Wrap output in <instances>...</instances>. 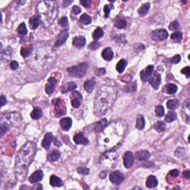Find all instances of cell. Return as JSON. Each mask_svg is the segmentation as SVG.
<instances>
[{"label": "cell", "instance_id": "obj_5", "mask_svg": "<svg viewBox=\"0 0 190 190\" xmlns=\"http://www.w3.org/2000/svg\"><path fill=\"white\" fill-rule=\"evenodd\" d=\"M57 3L56 1H41L37 7V11L40 17L41 23L49 26L54 22L57 16Z\"/></svg>", "mask_w": 190, "mask_h": 190}, {"label": "cell", "instance_id": "obj_7", "mask_svg": "<svg viewBox=\"0 0 190 190\" xmlns=\"http://www.w3.org/2000/svg\"><path fill=\"white\" fill-rule=\"evenodd\" d=\"M88 63H83L78 66H73V67L67 68V72L70 76L73 77L77 78H82L86 73L87 69H88Z\"/></svg>", "mask_w": 190, "mask_h": 190}, {"label": "cell", "instance_id": "obj_62", "mask_svg": "<svg viewBox=\"0 0 190 190\" xmlns=\"http://www.w3.org/2000/svg\"><path fill=\"white\" fill-rule=\"evenodd\" d=\"M184 176L185 178L186 179H189L190 177V172L189 171H186V172H184Z\"/></svg>", "mask_w": 190, "mask_h": 190}, {"label": "cell", "instance_id": "obj_6", "mask_svg": "<svg viewBox=\"0 0 190 190\" xmlns=\"http://www.w3.org/2000/svg\"><path fill=\"white\" fill-rule=\"evenodd\" d=\"M120 158V155L115 150L106 151L100 158V163L103 167L113 169L115 167Z\"/></svg>", "mask_w": 190, "mask_h": 190}, {"label": "cell", "instance_id": "obj_25", "mask_svg": "<svg viewBox=\"0 0 190 190\" xmlns=\"http://www.w3.org/2000/svg\"><path fill=\"white\" fill-rule=\"evenodd\" d=\"M107 125H108L107 120L105 119V118H104V119H102L101 120L98 121V122H97L95 124V128H94L95 131L97 133L100 132V131H102V130L106 127Z\"/></svg>", "mask_w": 190, "mask_h": 190}, {"label": "cell", "instance_id": "obj_31", "mask_svg": "<svg viewBox=\"0 0 190 190\" xmlns=\"http://www.w3.org/2000/svg\"><path fill=\"white\" fill-rule=\"evenodd\" d=\"M95 86V81L94 80H86L84 83V88L88 93H91L94 90Z\"/></svg>", "mask_w": 190, "mask_h": 190}, {"label": "cell", "instance_id": "obj_45", "mask_svg": "<svg viewBox=\"0 0 190 190\" xmlns=\"http://www.w3.org/2000/svg\"><path fill=\"white\" fill-rule=\"evenodd\" d=\"M17 32H18V34H20V36L26 35L27 33H28V30H27L26 25H25V23H23L20 24L18 29H17Z\"/></svg>", "mask_w": 190, "mask_h": 190}, {"label": "cell", "instance_id": "obj_8", "mask_svg": "<svg viewBox=\"0 0 190 190\" xmlns=\"http://www.w3.org/2000/svg\"><path fill=\"white\" fill-rule=\"evenodd\" d=\"M53 105L55 106V114L56 117H60L66 113V106L63 100L56 98L52 100Z\"/></svg>", "mask_w": 190, "mask_h": 190}, {"label": "cell", "instance_id": "obj_46", "mask_svg": "<svg viewBox=\"0 0 190 190\" xmlns=\"http://www.w3.org/2000/svg\"><path fill=\"white\" fill-rule=\"evenodd\" d=\"M11 50L10 48H8V49H5V51H2V52H1L2 59V60L8 61L9 60V59H8V57L7 56V55L11 56Z\"/></svg>", "mask_w": 190, "mask_h": 190}, {"label": "cell", "instance_id": "obj_17", "mask_svg": "<svg viewBox=\"0 0 190 190\" xmlns=\"http://www.w3.org/2000/svg\"><path fill=\"white\" fill-rule=\"evenodd\" d=\"M123 163H124L125 167L127 169L132 167L134 163V156L131 152H127L125 153L124 157H123Z\"/></svg>", "mask_w": 190, "mask_h": 190}, {"label": "cell", "instance_id": "obj_35", "mask_svg": "<svg viewBox=\"0 0 190 190\" xmlns=\"http://www.w3.org/2000/svg\"><path fill=\"white\" fill-rule=\"evenodd\" d=\"M114 25L117 28L122 29L126 28V25H127V23H126V21L124 19L120 18V17H117L115 20V21H114Z\"/></svg>", "mask_w": 190, "mask_h": 190}, {"label": "cell", "instance_id": "obj_43", "mask_svg": "<svg viewBox=\"0 0 190 190\" xmlns=\"http://www.w3.org/2000/svg\"><path fill=\"white\" fill-rule=\"evenodd\" d=\"M77 88V84L73 82H71V83H68L66 84V88H63L62 91L63 93H65V92H68V91H72Z\"/></svg>", "mask_w": 190, "mask_h": 190}, {"label": "cell", "instance_id": "obj_24", "mask_svg": "<svg viewBox=\"0 0 190 190\" xmlns=\"http://www.w3.org/2000/svg\"><path fill=\"white\" fill-rule=\"evenodd\" d=\"M135 157L139 161H145L150 157V153L148 151H145V150H142V151L136 152Z\"/></svg>", "mask_w": 190, "mask_h": 190}, {"label": "cell", "instance_id": "obj_21", "mask_svg": "<svg viewBox=\"0 0 190 190\" xmlns=\"http://www.w3.org/2000/svg\"><path fill=\"white\" fill-rule=\"evenodd\" d=\"M59 123H60L61 128L64 131H68L72 126V120L70 117L63 118V119H61Z\"/></svg>", "mask_w": 190, "mask_h": 190}, {"label": "cell", "instance_id": "obj_41", "mask_svg": "<svg viewBox=\"0 0 190 190\" xmlns=\"http://www.w3.org/2000/svg\"><path fill=\"white\" fill-rule=\"evenodd\" d=\"M177 119V114L174 112H169L167 114L165 118V120L167 123H172Z\"/></svg>", "mask_w": 190, "mask_h": 190}, {"label": "cell", "instance_id": "obj_39", "mask_svg": "<svg viewBox=\"0 0 190 190\" xmlns=\"http://www.w3.org/2000/svg\"><path fill=\"white\" fill-rule=\"evenodd\" d=\"M166 127H167V126H166L165 123L163 122V121H157L155 124V126H154L155 129L158 132H163L166 130Z\"/></svg>", "mask_w": 190, "mask_h": 190}, {"label": "cell", "instance_id": "obj_15", "mask_svg": "<svg viewBox=\"0 0 190 190\" xmlns=\"http://www.w3.org/2000/svg\"><path fill=\"white\" fill-rule=\"evenodd\" d=\"M154 71V66L152 65L147 66L145 69L142 70L141 72H140V77H141L142 80L143 82L148 81L149 79L151 77L152 72Z\"/></svg>", "mask_w": 190, "mask_h": 190}, {"label": "cell", "instance_id": "obj_36", "mask_svg": "<svg viewBox=\"0 0 190 190\" xmlns=\"http://www.w3.org/2000/svg\"><path fill=\"white\" fill-rule=\"evenodd\" d=\"M126 66H127V61H126L125 59H122L118 62L117 66H116V69H117V71H118V72L121 73L124 71Z\"/></svg>", "mask_w": 190, "mask_h": 190}, {"label": "cell", "instance_id": "obj_55", "mask_svg": "<svg viewBox=\"0 0 190 190\" xmlns=\"http://www.w3.org/2000/svg\"><path fill=\"white\" fill-rule=\"evenodd\" d=\"M80 3H81L85 8H89L91 5V2L90 0H81V1H80Z\"/></svg>", "mask_w": 190, "mask_h": 190}, {"label": "cell", "instance_id": "obj_27", "mask_svg": "<svg viewBox=\"0 0 190 190\" xmlns=\"http://www.w3.org/2000/svg\"><path fill=\"white\" fill-rule=\"evenodd\" d=\"M50 184L54 187H60L63 185V181L56 175H51L50 177Z\"/></svg>", "mask_w": 190, "mask_h": 190}, {"label": "cell", "instance_id": "obj_59", "mask_svg": "<svg viewBox=\"0 0 190 190\" xmlns=\"http://www.w3.org/2000/svg\"><path fill=\"white\" fill-rule=\"evenodd\" d=\"M96 73L98 76H100V75H103L106 73V69L105 68H98V69L96 71Z\"/></svg>", "mask_w": 190, "mask_h": 190}, {"label": "cell", "instance_id": "obj_48", "mask_svg": "<svg viewBox=\"0 0 190 190\" xmlns=\"http://www.w3.org/2000/svg\"><path fill=\"white\" fill-rule=\"evenodd\" d=\"M164 108L162 106H157L155 108V114L157 117H161L164 115Z\"/></svg>", "mask_w": 190, "mask_h": 190}, {"label": "cell", "instance_id": "obj_20", "mask_svg": "<svg viewBox=\"0 0 190 190\" xmlns=\"http://www.w3.org/2000/svg\"><path fill=\"white\" fill-rule=\"evenodd\" d=\"M41 23V20H40V17H39V15H34L30 18L29 20V25H30V28L32 30H35L39 27V24Z\"/></svg>", "mask_w": 190, "mask_h": 190}, {"label": "cell", "instance_id": "obj_49", "mask_svg": "<svg viewBox=\"0 0 190 190\" xmlns=\"http://www.w3.org/2000/svg\"><path fill=\"white\" fill-rule=\"evenodd\" d=\"M59 24L61 27L63 28H66V26H68V18L66 16H63L59 20Z\"/></svg>", "mask_w": 190, "mask_h": 190}, {"label": "cell", "instance_id": "obj_2", "mask_svg": "<svg viewBox=\"0 0 190 190\" xmlns=\"http://www.w3.org/2000/svg\"><path fill=\"white\" fill-rule=\"evenodd\" d=\"M117 97V88L112 82L104 83L100 87L95 99V114L97 117L105 115L114 103Z\"/></svg>", "mask_w": 190, "mask_h": 190}, {"label": "cell", "instance_id": "obj_4", "mask_svg": "<svg viewBox=\"0 0 190 190\" xmlns=\"http://www.w3.org/2000/svg\"><path fill=\"white\" fill-rule=\"evenodd\" d=\"M55 61V54L48 46L39 47L30 60V66L34 69L43 70L52 66Z\"/></svg>", "mask_w": 190, "mask_h": 190}, {"label": "cell", "instance_id": "obj_30", "mask_svg": "<svg viewBox=\"0 0 190 190\" xmlns=\"http://www.w3.org/2000/svg\"><path fill=\"white\" fill-rule=\"evenodd\" d=\"M157 184H158L157 179L156 178V177L153 175H150L146 181V186L148 188H151V189L156 187Z\"/></svg>", "mask_w": 190, "mask_h": 190}, {"label": "cell", "instance_id": "obj_11", "mask_svg": "<svg viewBox=\"0 0 190 190\" xmlns=\"http://www.w3.org/2000/svg\"><path fill=\"white\" fill-rule=\"evenodd\" d=\"M149 82L155 89H158L160 83L161 82V77L160 73L157 71H154V73H152L151 77L149 79Z\"/></svg>", "mask_w": 190, "mask_h": 190}, {"label": "cell", "instance_id": "obj_23", "mask_svg": "<svg viewBox=\"0 0 190 190\" xmlns=\"http://www.w3.org/2000/svg\"><path fill=\"white\" fill-rule=\"evenodd\" d=\"M177 85L172 83L167 84V85H164V86L163 87V91L166 94H169V95H173V94L177 92Z\"/></svg>", "mask_w": 190, "mask_h": 190}, {"label": "cell", "instance_id": "obj_16", "mask_svg": "<svg viewBox=\"0 0 190 190\" xmlns=\"http://www.w3.org/2000/svg\"><path fill=\"white\" fill-rule=\"evenodd\" d=\"M56 83H57V81L54 77H51L48 80L47 84L45 85V92L48 94V95H51L54 92V89H55V87L56 85Z\"/></svg>", "mask_w": 190, "mask_h": 190}, {"label": "cell", "instance_id": "obj_40", "mask_svg": "<svg viewBox=\"0 0 190 190\" xmlns=\"http://www.w3.org/2000/svg\"><path fill=\"white\" fill-rule=\"evenodd\" d=\"M91 17L88 16V15L85 14V13L82 15L80 18V22L81 23H83V25H89V24L91 23Z\"/></svg>", "mask_w": 190, "mask_h": 190}, {"label": "cell", "instance_id": "obj_44", "mask_svg": "<svg viewBox=\"0 0 190 190\" xmlns=\"http://www.w3.org/2000/svg\"><path fill=\"white\" fill-rule=\"evenodd\" d=\"M123 88H124V91H126V92L135 91H136V89H137L136 83H128V85H126Z\"/></svg>", "mask_w": 190, "mask_h": 190}, {"label": "cell", "instance_id": "obj_53", "mask_svg": "<svg viewBox=\"0 0 190 190\" xmlns=\"http://www.w3.org/2000/svg\"><path fill=\"white\" fill-rule=\"evenodd\" d=\"M100 44L98 42H97V41H95V42H92V43L89 45V48L91 49V50H96V49H97L98 48H100Z\"/></svg>", "mask_w": 190, "mask_h": 190}, {"label": "cell", "instance_id": "obj_14", "mask_svg": "<svg viewBox=\"0 0 190 190\" xmlns=\"http://www.w3.org/2000/svg\"><path fill=\"white\" fill-rule=\"evenodd\" d=\"M68 38V31L66 30H63L60 32V33L59 34L57 38H56V39L54 47L58 48V47H59V46L63 45V44L66 42V41L67 40Z\"/></svg>", "mask_w": 190, "mask_h": 190}, {"label": "cell", "instance_id": "obj_60", "mask_svg": "<svg viewBox=\"0 0 190 190\" xmlns=\"http://www.w3.org/2000/svg\"><path fill=\"white\" fill-rule=\"evenodd\" d=\"M0 102H1V107L4 106L7 103V99L4 95L1 96V99H0Z\"/></svg>", "mask_w": 190, "mask_h": 190}, {"label": "cell", "instance_id": "obj_34", "mask_svg": "<svg viewBox=\"0 0 190 190\" xmlns=\"http://www.w3.org/2000/svg\"><path fill=\"white\" fill-rule=\"evenodd\" d=\"M145 119L143 117V115L141 114H139V115L137 117V120H136V127L137 129L141 130L143 129V128L145 127Z\"/></svg>", "mask_w": 190, "mask_h": 190}, {"label": "cell", "instance_id": "obj_38", "mask_svg": "<svg viewBox=\"0 0 190 190\" xmlns=\"http://www.w3.org/2000/svg\"><path fill=\"white\" fill-rule=\"evenodd\" d=\"M179 104H180L179 101L176 100V99H174V100H169L168 101L167 106L169 109L174 110V109H177V107L179 106Z\"/></svg>", "mask_w": 190, "mask_h": 190}, {"label": "cell", "instance_id": "obj_37", "mask_svg": "<svg viewBox=\"0 0 190 190\" xmlns=\"http://www.w3.org/2000/svg\"><path fill=\"white\" fill-rule=\"evenodd\" d=\"M104 34V32L103 30H102V29L100 28V27H98V28H97L95 30V31L93 32V34H92V37H93V39H95V40H98V39H100L101 37L103 36Z\"/></svg>", "mask_w": 190, "mask_h": 190}, {"label": "cell", "instance_id": "obj_50", "mask_svg": "<svg viewBox=\"0 0 190 190\" xmlns=\"http://www.w3.org/2000/svg\"><path fill=\"white\" fill-rule=\"evenodd\" d=\"M77 171L78 173L84 174V175L89 173V169H88V168L86 167H79L78 169H77Z\"/></svg>", "mask_w": 190, "mask_h": 190}, {"label": "cell", "instance_id": "obj_19", "mask_svg": "<svg viewBox=\"0 0 190 190\" xmlns=\"http://www.w3.org/2000/svg\"><path fill=\"white\" fill-rule=\"evenodd\" d=\"M43 178V172L41 170H37L34 172L29 177V182L31 184H35V183L39 182V181H42Z\"/></svg>", "mask_w": 190, "mask_h": 190}, {"label": "cell", "instance_id": "obj_22", "mask_svg": "<svg viewBox=\"0 0 190 190\" xmlns=\"http://www.w3.org/2000/svg\"><path fill=\"white\" fill-rule=\"evenodd\" d=\"M72 43L73 46L80 48H83L85 45L86 40H85V38L83 36H80V37H76L73 39Z\"/></svg>", "mask_w": 190, "mask_h": 190}, {"label": "cell", "instance_id": "obj_42", "mask_svg": "<svg viewBox=\"0 0 190 190\" xmlns=\"http://www.w3.org/2000/svg\"><path fill=\"white\" fill-rule=\"evenodd\" d=\"M171 39L175 42H180L183 39V34L181 32H174L171 35Z\"/></svg>", "mask_w": 190, "mask_h": 190}, {"label": "cell", "instance_id": "obj_1", "mask_svg": "<svg viewBox=\"0 0 190 190\" xmlns=\"http://www.w3.org/2000/svg\"><path fill=\"white\" fill-rule=\"evenodd\" d=\"M127 126L122 120H116L106 126L97 138V145L100 149L109 151L120 144L126 134Z\"/></svg>", "mask_w": 190, "mask_h": 190}, {"label": "cell", "instance_id": "obj_10", "mask_svg": "<svg viewBox=\"0 0 190 190\" xmlns=\"http://www.w3.org/2000/svg\"><path fill=\"white\" fill-rule=\"evenodd\" d=\"M151 38L155 41H160L168 38V32L165 29H157L151 33Z\"/></svg>", "mask_w": 190, "mask_h": 190}, {"label": "cell", "instance_id": "obj_12", "mask_svg": "<svg viewBox=\"0 0 190 190\" xmlns=\"http://www.w3.org/2000/svg\"><path fill=\"white\" fill-rule=\"evenodd\" d=\"M71 105L73 108H78L81 105V102L83 101V96L80 92L73 91L72 95H71Z\"/></svg>", "mask_w": 190, "mask_h": 190}, {"label": "cell", "instance_id": "obj_9", "mask_svg": "<svg viewBox=\"0 0 190 190\" xmlns=\"http://www.w3.org/2000/svg\"><path fill=\"white\" fill-rule=\"evenodd\" d=\"M52 141L54 142V144L56 145H58V146L61 145V143H59V142L58 141L55 137L53 136V134H51V133L48 132L45 135V137H44V139L42 141V146L43 147V148H45V149H48L50 148Z\"/></svg>", "mask_w": 190, "mask_h": 190}, {"label": "cell", "instance_id": "obj_3", "mask_svg": "<svg viewBox=\"0 0 190 190\" xmlns=\"http://www.w3.org/2000/svg\"><path fill=\"white\" fill-rule=\"evenodd\" d=\"M37 152V145L33 142H27L17 154L15 163V175L20 181H25L28 169Z\"/></svg>", "mask_w": 190, "mask_h": 190}, {"label": "cell", "instance_id": "obj_13", "mask_svg": "<svg viewBox=\"0 0 190 190\" xmlns=\"http://www.w3.org/2000/svg\"><path fill=\"white\" fill-rule=\"evenodd\" d=\"M109 179H110V181L112 184L119 185L124 180V175L119 171H116V172H114L110 174Z\"/></svg>", "mask_w": 190, "mask_h": 190}, {"label": "cell", "instance_id": "obj_28", "mask_svg": "<svg viewBox=\"0 0 190 190\" xmlns=\"http://www.w3.org/2000/svg\"><path fill=\"white\" fill-rule=\"evenodd\" d=\"M34 51V47L33 45H27V46H24L21 48V55L23 56V57H28V56H30V54H32V51Z\"/></svg>", "mask_w": 190, "mask_h": 190}, {"label": "cell", "instance_id": "obj_54", "mask_svg": "<svg viewBox=\"0 0 190 190\" xmlns=\"http://www.w3.org/2000/svg\"><path fill=\"white\" fill-rule=\"evenodd\" d=\"M181 73H184V74L186 75V77L189 78L190 77V68L189 67H186V68H183V69L181 70Z\"/></svg>", "mask_w": 190, "mask_h": 190}, {"label": "cell", "instance_id": "obj_56", "mask_svg": "<svg viewBox=\"0 0 190 190\" xmlns=\"http://www.w3.org/2000/svg\"><path fill=\"white\" fill-rule=\"evenodd\" d=\"M181 56L180 55H175L174 56H173V57L172 58V59H171V61H172V63H174V64H177V63H180V61H181Z\"/></svg>", "mask_w": 190, "mask_h": 190}, {"label": "cell", "instance_id": "obj_29", "mask_svg": "<svg viewBox=\"0 0 190 190\" xmlns=\"http://www.w3.org/2000/svg\"><path fill=\"white\" fill-rule=\"evenodd\" d=\"M149 9H150V3L149 2L145 3V4L142 5L141 7L138 9V14H139L140 16H144L148 13Z\"/></svg>", "mask_w": 190, "mask_h": 190}, {"label": "cell", "instance_id": "obj_32", "mask_svg": "<svg viewBox=\"0 0 190 190\" xmlns=\"http://www.w3.org/2000/svg\"><path fill=\"white\" fill-rule=\"evenodd\" d=\"M60 157V153L57 150H53L47 156V160L50 162H54L57 160Z\"/></svg>", "mask_w": 190, "mask_h": 190}, {"label": "cell", "instance_id": "obj_26", "mask_svg": "<svg viewBox=\"0 0 190 190\" xmlns=\"http://www.w3.org/2000/svg\"><path fill=\"white\" fill-rule=\"evenodd\" d=\"M102 56L105 60L106 61H111L113 59V56H114V53L112 48L109 47L106 48L102 52Z\"/></svg>", "mask_w": 190, "mask_h": 190}, {"label": "cell", "instance_id": "obj_61", "mask_svg": "<svg viewBox=\"0 0 190 190\" xmlns=\"http://www.w3.org/2000/svg\"><path fill=\"white\" fill-rule=\"evenodd\" d=\"M170 174L172 176H173V177H177V176L180 174V172L177 169H173V170H172L170 172Z\"/></svg>", "mask_w": 190, "mask_h": 190}, {"label": "cell", "instance_id": "obj_57", "mask_svg": "<svg viewBox=\"0 0 190 190\" xmlns=\"http://www.w3.org/2000/svg\"><path fill=\"white\" fill-rule=\"evenodd\" d=\"M19 68V63L16 61H12L11 63V68L12 70H16Z\"/></svg>", "mask_w": 190, "mask_h": 190}, {"label": "cell", "instance_id": "obj_47", "mask_svg": "<svg viewBox=\"0 0 190 190\" xmlns=\"http://www.w3.org/2000/svg\"><path fill=\"white\" fill-rule=\"evenodd\" d=\"M183 107H184V109H186V121H189V99H188L185 102V103H184V106H183Z\"/></svg>", "mask_w": 190, "mask_h": 190}, {"label": "cell", "instance_id": "obj_58", "mask_svg": "<svg viewBox=\"0 0 190 190\" xmlns=\"http://www.w3.org/2000/svg\"><path fill=\"white\" fill-rule=\"evenodd\" d=\"M72 12H73V13H74V14L77 15V14H79V13H80V12H81V9H80V8H79L78 6L74 5V6L73 7V8H72Z\"/></svg>", "mask_w": 190, "mask_h": 190}, {"label": "cell", "instance_id": "obj_18", "mask_svg": "<svg viewBox=\"0 0 190 190\" xmlns=\"http://www.w3.org/2000/svg\"><path fill=\"white\" fill-rule=\"evenodd\" d=\"M73 141L75 142L76 144L78 145H86L89 143V140L85 138V135L82 132H80L74 135V137H73Z\"/></svg>", "mask_w": 190, "mask_h": 190}, {"label": "cell", "instance_id": "obj_51", "mask_svg": "<svg viewBox=\"0 0 190 190\" xmlns=\"http://www.w3.org/2000/svg\"><path fill=\"white\" fill-rule=\"evenodd\" d=\"M169 30H177V29L179 28V23L177 21H174L172 23H171L170 25H169Z\"/></svg>", "mask_w": 190, "mask_h": 190}, {"label": "cell", "instance_id": "obj_33", "mask_svg": "<svg viewBox=\"0 0 190 190\" xmlns=\"http://www.w3.org/2000/svg\"><path fill=\"white\" fill-rule=\"evenodd\" d=\"M42 116V109L39 107H35L34 109L33 112L30 113V117L34 120H39L40 119Z\"/></svg>", "mask_w": 190, "mask_h": 190}, {"label": "cell", "instance_id": "obj_52", "mask_svg": "<svg viewBox=\"0 0 190 190\" xmlns=\"http://www.w3.org/2000/svg\"><path fill=\"white\" fill-rule=\"evenodd\" d=\"M112 8H113V7H112L111 5H105V7H104V13H105L106 18H107V17L109 16V13H110V11L112 9Z\"/></svg>", "mask_w": 190, "mask_h": 190}]
</instances>
